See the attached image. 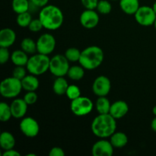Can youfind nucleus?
<instances>
[{
	"instance_id": "dca6fc26",
	"label": "nucleus",
	"mask_w": 156,
	"mask_h": 156,
	"mask_svg": "<svg viewBox=\"0 0 156 156\" xmlns=\"http://www.w3.org/2000/svg\"><path fill=\"white\" fill-rule=\"evenodd\" d=\"M16 40V34L9 27L0 30V47L9 48L14 44Z\"/></svg>"
},
{
	"instance_id": "f3484780",
	"label": "nucleus",
	"mask_w": 156,
	"mask_h": 156,
	"mask_svg": "<svg viewBox=\"0 0 156 156\" xmlns=\"http://www.w3.org/2000/svg\"><path fill=\"white\" fill-rule=\"evenodd\" d=\"M21 85L23 89L25 90L26 91H36L39 88L40 82L37 78V76L30 74L26 76L21 80Z\"/></svg>"
},
{
	"instance_id": "7ed1b4c3",
	"label": "nucleus",
	"mask_w": 156,
	"mask_h": 156,
	"mask_svg": "<svg viewBox=\"0 0 156 156\" xmlns=\"http://www.w3.org/2000/svg\"><path fill=\"white\" fill-rule=\"evenodd\" d=\"M105 53L98 46H90L81 52L79 64L87 70H93L100 66L104 61Z\"/></svg>"
},
{
	"instance_id": "6ab92c4d",
	"label": "nucleus",
	"mask_w": 156,
	"mask_h": 156,
	"mask_svg": "<svg viewBox=\"0 0 156 156\" xmlns=\"http://www.w3.org/2000/svg\"><path fill=\"white\" fill-rule=\"evenodd\" d=\"M11 60L13 62L15 66H26L28 62L29 57L27 56V53H25L22 50H15L11 54Z\"/></svg>"
},
{
	"instance_id": "a18cd8bd",
	"label": "nucleus",
	"mask_w": 156,
	"mask_h": 156,
	"mask_svg": "<svg viewBox=\"0 0 156 156\" xmlns=\"http://www.w3.org/2000/svg\"><path fill=\"white\" fill-rule=\"evenodd\" d=\"M113 1H117V0H113ZM119 1H120V0H119Z\"/></svg>"
},
{
	"instance_id": "9b49d317",
	"label": "nucleus",
	"mask_w": 156,
	"mask_h": 156,
	"mask_svg": "<svg viewBox=\"0 0 156 156\" xmlns=\"http://www.w3.org/2000/svg\"><path fill=\"white\" fill-rule=\"evenodd\" d=\"M111 88V80L105 76H100L94 79L92 91L98 97H104L109 94Z\"/></svg>"
},
{
	"instance_id": "b1692460",
	"label": "nucleus",
	"mask_w": 156,
	"mask_h": 156,
	"mask_svg": "<svg viewBox=\"0 0 156 156\" xmlns=\"http://www.w3.org/2000/svg\"><path fill=\"white\" fill-rule=\"evenodd\" d=\"M30 5V0H12V9L18 15L28 12Z\"/></svg>"
},
{
	"instance_id": "79ce46f5",
	"label": "nucleus",
	"mask_w": 156,
	"mask_h": 156,
	"mask_svg": "<svg viewBox=\"0 0 156 156\" xmlns=\"http://www.w3.org/2000/svg\"><path fill=\"white\" fill-rule=\"evenodd\" d=\"M152 8H153L154 11H155V12L156 13V1L155 2H154L153 5H152Z\"/></svg>"
},
{
	"instance_id": "0eeeda50",
	"label": "nucleus",
	"mask_w": 156,
	"mask_h": 156,
	"mask_svg": "<svg viewBox=\"0 0 156 156\" xmlns=\"http://www.w3.org/2000/svg\"><path fill=\"white\" fill-rule=\"evenodd\" d=\"M94 108L92 101L87 97L80 96L75 100L71 101L70 109L73 114L78 117H83L88 115L91 112Z\"/></svg>"
},
{
	"instance_id": "7c9ffc66",
	"label": "nucleus",
	"mask_w": 156,
	"mask_h": 156,
	"mask_svg": "<svg viewBox=\"0 0 156 156\" xmlns=\"http://www.w3.org/2000/svg\"><path fill=\"white\" fill-rule=\"evenodd\" d=\"M66 95L67 96V98H68L69 100H75V99L78 98H79L81 96L80 88H79V87H78L77 85H69L66 92Z\"/></svg>"
},
{
	"instance_id": "f03ea898",
	"label": "nucleus",
	"mask_w": 156,
	"mask_h": 156,
	"mask_svg": "<svg viewBox=\"0 0 156 156\" xmlns=\"http://www.w3.org/2000/svg\"><path fill=\"white\" fill-rule=\"evenodd\" d=\"M91 131L94 136L105 139L111 137L117 129V122L110 114H98L91 123Z\"/></svg>"
},
{
	"instance_id": "1a4fd4ad",
	"label": "nucleus",
	"mask_w": 156,
	"mask_h": 156,
	"mask_svg": "<svg viewBox=\"0 0 156 156\" xmlns=\"http://www.w3.org/2000/svg\"><path fill=\"white\" fill-rule=\"evenodd\" d=\"M56 39L52 34L45 33L41 35L37 41V53L47 55L52 53L56 47Z\"/></svg>"
},
{
	"instance_id": "9d476101",
	"label": "nucleus",
	"mask_w": 156,
	"mask_h": 156,
	"mask_svg": "<svg viewBox=\"0 0 156 156\" xmlns=\"http://www.w3.org/2000/svg\"><path fill=\"white\" fill-rule=\"evenodd\" d=\"M19 126L21 133L29 138L37 136L40 132L39 124L33 117H23L20 122Z\"/></svg>"
},
{
	"instance_id": "a878e982",
	"label": "nucleus",
	"mask_w": 156,
	"mask_h": 156,
	"mask_svg": "<svg viewBox=\"0 0 156 156\" xmlns=\"http://www.w3.org/2000/svg\"><path fill=\"white\" fill-rule=\"evenodd\" d=\"M21 50H24L27 54H34L37 50V42L30 37H26L22 40L21 43Z\"/></svg>"
},
{
	"instance_id": "bb28decb",
	"label": "nucleus",
	"mask_w": 156,
	"mask_h": 156,
	"mask_svg": "<svg viewBox=\"0 0 156 156\" xmlns=\"http://www.w3.org/2000/svg\"><path fill=\"white\" fill-rule=\"evenodd\" d=\"M12 117L11 107L5 102L0 104V120L2 122L9 121Z\"/></svg>"
},
{
	"instance_id": "4c0bfd02",
	"label": "nucleus",
	"mask_w": 156,
	"mask_h": 156,
	"mask_svg": "<svg viewBox=\"0 0 156 156\" xmlns=\"http://www.w3.org/2000/svg\"><path fill=\"white\" fill-rule=\"evenodd\" d=\"M30 2L35 7L44 8L48 5L49 0H30Z\"/></svg>"
},
{
	"instance_id": "37998d69",
	"label": "nucleus",
	"mask_w": 156,
	"mask_h": 156,
	"mask_svg": "<svg viewBox=\"0 0 156 156\" xmlns=\"http://www.w3.org/2000/svg\"><path fill=\"white\" fill-rule=\"evenodd\" d=\"M27 156H37V155H36V154L30 153V154H28V155H27Z\"/></svg>"
},
{
	"instance_id": "393cba45",
	"label": "nucleus",
	"mask_w": 156,
	"mask_h": 156,
	"mask_svg": "<svg viewBox=\"0 0 156 156\" xmlns=\"http://www.w3.org/2000/svg\"><path fill=\"white\" fill-rule=\"evenodd\" d=\"M85 69L82 66H73L69 67L67 76L70 79L74 81H79L83 79L85 76Z\"/></svg>"
},
{
	"instance_id": "aec40b11",
	"label": "nucleus",
	"mask_w": 156,
	"mask_h": 156,
	"mask_svg": "<svg viewBox=\"0 0 156 156\" xmlns=\"http://www.w3.org/2000/svg\"><path fill=\"white\" fill-rule=\"evenodd\" d=\"M15 146V139L11 133L4 131L0 135V146L4 151L14 149Z\"/></svg>"
},
{
	"instance_id": "6e6552de",
	"label": "nucleus",
	"mask_w": 156,
	"mask_h": 156,
	"mask_svg": "<svg viewBox=\"0 0 156 156\" xmlns=\"http://www.w3.org/2000/svg\"><path fill=\"white\" fill-rule=\"evenodd\" d=\"M134 17L139 24L147 27L154 24L156 19V13L152 7L143 5L139 8Z\"/></svg>"
},
{
	"instance_id": "412c9836",
	"label": "nucleus",
	"mask_w": 156,
	"mask_h": 156,
	"mask_svg": "<svg viewBox=\"0 0 156 156\" xmlns=\"http://www.w3.org/2000/svg\"><path fill=\"white\" fill-rule=\"evenodd\" d=\"M111 144L114 148H123L128 143V137L123 132H115L110 138Z\"/></svg>"
},
{
	"instance_id": "e433bc0d",
	"label": "nucleus",
	"mask_w": 156,
	"mask_h": 156,
	"mask_svg": "<svg viewBox=\"0 0 156 156\" xmlns=\"http://www.w3.org/2000/svg\"><path fill=\"white\" fill-rule=\"evenodd\" d=\"M50 156H64L65 152L63 149L60 147H53L49 152Z\"/></svg>"
},
{
	"instance_id": "ea45409f",
	"label": "nucleus",
	"mask_w": 156,
	"mask_h": 156,
	"mask_svg": "<svg viewBox=\"0 0 156 156\" xmlns=\"http://www.w3.org/2000/svg\"><path fill=\"white\" fill-rule=\"evenodd\" d=\"M151 127H152V130L156 132V116L155 118L152 120V123H151Z\"/></svg>"
},
{
	"instance_id": "f8f14e48",
	"label": "nucleus",
	"mask_w": 156,
	"mask_h": 156,
	"mask_svg": "<svg viewBox=\"0 0 156 156\" xmlns=\"http://www.w3.org/2000/svg\"><path fill=\"white\" fill-rule=\"evenodd\" d=\"M99 15L94 9H86L80 15V23L85 28L93 29L98 24Z\"/></svg>"
},
{
	"instance_id": "423d86ee",
	"label": "nucleus",
	"mask_w": 156,
	"mask_h": 156,
	"mask_svg": "<svg viewBox=\"0 0 156 156\" xmlns=\"http://www.w3.org/2000/svg\"><path fill=\"white\" fill-rule=\"evenodd\" d=\"M69 67V61L65 55L57 54L50 58L49 70L56 77H62L67 75Z\"/></svg>"
},
{
	"instance_id": "c85d7f7f",
	"label": "nucleus",
	"mask_w": 156,
	"mask_h": 156,
	"mask_svg": "<svg viewBox=\"0 0 156 156\" xmlns=\"http://www.w3.org/2000/svg\"><path fill=\"white\" fill-rule=\"evenodd\" d=\"M81 52L79 49L75 47H70L65 52V56L69 62H79L80 59Z\"/></svg>"
},
{
	"instance_id": "c756f323",
	"label": "nucleus",
	"mask_w": 156,
	"mask_h": 156,
	"mask_svg": "<svg viewBox=\"0 0 156 156\" xmlns=\"http://www.w3.org/2000/svg\"><path fill=\"white\" fill-rule=\"evenodd\" d=\"M96 10L102 15H108L112 10V5L108 0H99Z\"/></svg>"
},
{
	"instance_id": "cd10ccee",
	"label": "nucleus",
	"mask_w": 156,
	"mask_h": 156,
	"mask_svg": "<svg viewBox=\"0 0 156 156\" xmlns=\"http://www.w3.org/2000/svg\"><path fill=\"white\" fill-rule=\"evenodd\" d=\"M32 21L31 15L28 12H24V13L18 14L16 18V22L18 25L21 27H28L30 21Z\"/></svg>"
},
{
	"instance_id": "2f4dec72",
	"label": "nucleus",
	"mask_w": 156,
	"mask_h": 156,
	"mask_svg": "<svg viewBox=\"0 0 156 156\" xmlns=\"http://www.w3.org/2000/svg\"><path fill=\"white\" fill-rule=\"evenodd\" d=\"M25 67L18 66H15V68L13 70V73H12V76L16 78V79H19V80L21 81L22 80V79L27 76V75H26L27 72L26 71H27V68H25Z\"/></svg>"
},
{
	"instance_id": "4468645a",
	"label": "nucleus",
	"mask_w": 156,
	"mask_h": 156,
	"mask_svg": "<svg viewBox=\"0 0 156 156\" xmlns=\"http://www.w3.org/2000/svg\"><path fill=\"white\" fill-rule=\"evenodd\" d=\"M27 105L24 98H16L11 103V111L12 117L16 119L23 118L27 111Z\"/></svg>"
},
{
	"instance_id": "a211bd4d",
	"label": "nucleus",
	"mask_w": 156,
	"mask_h": 156,
	"mask_svg": "<svg viewBox=\"0 0 156 156\" xmlns=\"http://www.w3.org/2000/svg\"><path fill=\"white\" fill-rule=\"evenodd\" d=\"M120 7L127 15H135L140 7L139 0H120Z\"/></svg>"
},
{
	"instance_id": "58836bf2",
	"label": "nucleus",
	"mask_w": 156,
	"mask_h": 156,
	"mask_svg": "<svg viewBox=\"0 0 156 156\" xmlns=\"http://www.w3.org/2000/svg\"><path fill=\"white\" fill-rule=\"evenodd\" d=\"M3 156H21V153L18 152V151L15 150L14 149H9V150H5L2 153Z\"/></svg>"
},
{
	"instance_id": "72a5a7b5",
	"label": "nucleus",
	"mask_w": 156,
	"mask_h": 156,
	"mask_svg": "<svg viewBox=\"0 0 156 156\" xmlns=\"http://www.w3.org/2000/svg\"><path fill=\"white\" fill-rule=\"evenodd\" d=\"M24 100L28 105H32L37 101V94L35 91H27L24 96Z\"/></svg>"
},
{
	"instance_id": "5701e85b",
	"label": "nucleus",
	"mask_w": 156,
	"mask_h": 156,
	"mask_svg": "<svg viewBox=\"0 0 156 156\" xmlns=\"http://www.w3.org/2000/svg\"><path fill=\"white\" fill-rule=\"evenodd\" d=\"M111 102L107 98L106 96L98 98L97 101H96L95 108L96 111H98L99 114H109L110 110H111Z\"/></svg>"
},
{
	"instance_id": "f704fd0d",
	"label": "nucleus",
	"mask_w": 156,
	"mask_h": 156,
	"mask_svg": "<svg viewBox=\"0 0 156 156\" xmlns=\"http://www.w3.org/2000/svg\"><path fill=\"white\" fill-rule=\"evenodd\" d=\"M11 59V55L8 48L0 47V63L5 64Z\"/></svg>"
},
{
	"instance_id": "39448f33",
	"label": "nucleus",
	"mask_w": 156,
	"mask_h": 156,
	"mask_svg": "<svg viewBox=\"0 0 156 156\" xmlns=\"http://www.w3.org/2000/svg\"><path fill=\"white\" fill-rule=\"evenodd\" d=\"M22 89L21 81L13 76L3 79L0 84V94L5 98H15Z\"/></svg>"
},
{
	"instance_id": "f257e3e1",
	"label": "nucleus",
	"mask_w": 156,
	"mask_h": 156,
	"mask_svg": "<svg viewBox=\"0 0 156 156\" xmlns=\"http://www.w3.org/2000/svg\"><path fill=\"white\" fill-rule=\"evenodd\" d=\"M39 18L44 28L55 30L62 26L64 21L63 13L59 7L53 5H47L40 11Z\"/></svg>"
},
{
	"instance_id": "a19ab883",
	"label": "nucleus",
	"mask_w": 156,
	"mask_h": 156,
	"mask_svg": "<svg viewBox=\"0 0 156 156\" xmlns=\"http://www.w3.org/2000/svg\"><path fill=\"white\" fill-rule=\"evenodd\" d=\"M152 113H153L154 115L156 116V105L155 106H154V108H152Z\"/></svg>"
},
{
	"instance_id": "20e7f679",
	"label": "nucleus",
	"mask_w": 156,
	"mask_h": 156,
	"mask_svg": "<svg viewBox=\"0 0 156 156\" xmlns=\"http://www.w3.org/2000/svg\"><path fill=\"white\" fill-rule=\"evenodd\" d=\"M50 58L47 55L34 53L29 57L26 68L30 74L41 76L47 73L50 69Z\"/></svg>"
},
{
	"instance_id": "ddd939ff",
	"label": "nucleus",
	"mask_w": 156,
	"mask_h": 156,
	"mask_svg": "<svg viewBox=\"0 0 156 156\" xmlns=\"http://www.w3.org/2000/svg\"><path fill=\"white\" fill-rule=\"evenodd\" d=\"M114 148L111 141L101 139L93 145L91 152L94 156H112Z\"/></svg>"
},
{
	"instance_id": "c9c22d12",
	"label": "nucleus",
	"mask_w": 156,
	"mask_h": 156,
	"mask_svg": "<svg viewBox=\"0 0 156 156\" xmlns=\"http://www.w3.org/2000/svg\"><path fill=\"white\" fill-rule=\"evenodd\" d=\"M81 2L86 9H96L99 0H81Z\"/></svg>"
},
{
	"instance_id": "c03bdc74",
	"label": "nucleus",
	"mask_w": 156,
	"mask_h": 156,
	"mask_svg": "<svg viewBox=\"0 0 156 156\" xmlns=\"http://www.w3.org/2000/svg\"><path fill=\"white\" fill-rule=\"evenodd\" d=\"M154 27H155V30H156V19H155V23H154Z\"/></svg>"
},
{
	"instance_id": "4be33fe9",
	"label": "nucleus",
	"mask_w": 156,
	"mask_h": 156,
	"mask_svg": "<svg viewBox=\"0 0 156 156\" xmlns=\"http://www.w3.org/2000/svg\"><path fill=\"white\" fill-rule=\"evenodd\" d=\"M69 84L66 79L62 77H56L53 84V91L57 95H63L66 94Z\"/></svg>"
},
{
	"instance_id": "473e14b6",
	"label": "nucleus",
	"mask_w": 156,
	"mask_h": 156,
	"mask_svg": "<svg viewBox=\"0 0 156 156\" xmlns=\"http://www.w3.org/2000/svg\"><path fill=\"white\" fill-rule=\"evenodd\" d=\"M27 27L32 32H39L42 30L44 25H43L40 18H38L37 19H32V21H30V24Z\"/></svg>"
},
{
	"instance_id": "2eb2a0df",
	"label": "nucleus",
	"mask_w": 156,
	"mask_h": 156,
	"mask_svg": "<svg viewBox=\"0 0 156 156\" xmlns=\"http://www.w3.org/2000/svg\"><path fill=\"white\" fill-rule=\"evenodd\" d=\"M128 111H129V106L126 101H117L111 104L109 114L117 120V119H120L126 115Z\"/></svg>"
}]
</instances>
